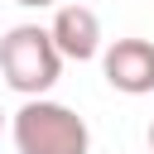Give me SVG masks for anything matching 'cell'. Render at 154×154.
Wrapping results in <instances>:
<instances>
[{
    "label": "cell",
    "mask_w": 154,
    "mask_h": 154,
    "mask_svg": "<svg viewBox=\"0 0 154 154\" xmlns=\"http://www.w3.org/2000/svg\"><path fill=\"white\" fill-rule=\"evenodd\" d=\"M10 135H14V149L19 154H91L87 120L72 106L48 101V96L24 101L14 111V120H10Z\"/></svg>",
    "instance_id": "obj_1"
},
{
    "label": "cell",
    "mask_w": 154,
    "mask_h": 154,
    "mask_svg": "<svg viewBox=\"0 0 154 154\" xmlns=\"http://www.w3.org/2000/svg\"><path fill=\"white\" fill-rule=\"evenodd\" d=\"M63 72V58L48 38L43 24H14L5 38H0V77L19 91V96H43Z\"/></svg>",
    "instance_id": "obj_2"
},
{
    "label": "cell",
    "mask_w": 154,
    "mask_h": 154,
    "mask_svg": "<svg viewBox=\"0 0 154 154\" xmlns=\"http://www.w3.org/2000/svg\"><path fill=\"white\" fill-rule=\"evenodd\" d=\"M101 72L116 91L149 96L154 91V43L149 38H116L111 48H101Z\"/></svg>",
    "instance_id": "obj_3"
},
{
    "label": "cell",
    "mask_w": 154,
    "mask_h": 154,
    "mask_svg": "<svg viewBox=\"0 0 154 154\" xmlns=\"http://www.w3.org/2000/svg\"><path fill=\"white\" fill-rule=\"evenodd\" d=\"M48 38L58 48V58H72V63H91L101 53V19L91 5H58L53 24H48Z\"/></svg>",
    "instance_id": "obj_4"
},
{
    "label": "cell",
    "mask_w": 154,
    "mask_h": 154,
    "mask_svg": "<svg viewBox=\"0 0 154 154\" xmlns=\"http://www.w3.org/2000/svg\"><path fill=\"white\" fill-rule=\"evenodd\" d=\"M14 5H29V10H43V5H58V0H14Z\"/></svg>",
    "instance_id": "obj_5"
},
{
    "label": "cell",
    "mask_w": 154,
    "mask_h": 154,
    "mask_svg": "<svg viewBox=\"0 0 154 154\" xmlns=\"http://www.w3.org/2000/svg\"><path fill=\"white\" fill-rule=\"evenodd\" d=\"M149 149H154V125H149Z\"/></svg>",
    "instance_id": "obj_6"
},
{
    "label": "cell",
    "mask_w": 154,
    "mask_h": 154,
    "mask_svg": "<svg viewBox=\"0 0 154 154\" xmlns=\"http://www.w3.org/2000/svg\"><path fill=\"white\" fill-rule=\"evenodd\" d=\"M0 125H5V111H0Z\"/></svg>",
    "instance_id": "obj_7"
}]
</instances>
